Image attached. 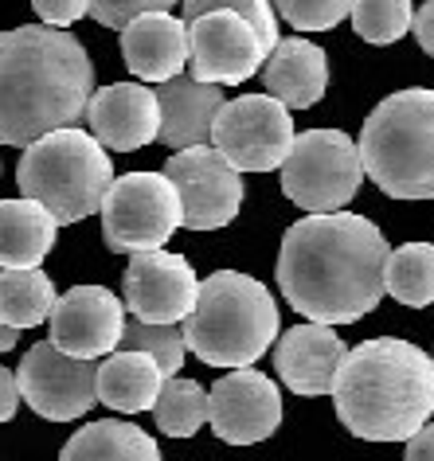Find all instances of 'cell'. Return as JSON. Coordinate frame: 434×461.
<instances>
[{"label":"cell","instance_id":"obj_1","mask_svg":"<svg viewBox=\"0 0 434 461\" xmlns=\"http://www.w3.org/2000/svg\"><path fill=\"white\" fill-rule=\"evenodd\" d=\"M384 230L364 215L329 212L298 219L278 250V285L294 313L313 325H352L384 297Z\"/></svg>","mask_w":434,"mask_h":461},{"label":"cell","instance_id":"obj_2","mask_svg":"<svg viewBox=\"0 0 434 461\" xmlns=\"http://www.w3.org/2000/svg\"><path fill=\"white\" fill-rule=\"evenodd\" d=\"M95 67L67 28L24 24L0 36V145L28 149L86 113Z\"/></svg>","mask_w":434,"mask_h":461},{"label":"cell","instance_id":"obj_3","mask_svg":"<svg viewBox=\"0 0 434 461\" xmlns=\"http://www.w3.org/2000/svg\"><path fill=\"white\" fill-rule=\"evenodd\" d=\"M333 402L348 434L407 442L434 414V360L399 337L364 340L340 360Z\"/></svg>","mask_w":434,"mask_h":461},{"label":"cell","instance_id":"obj_4","mask_svg":"<svg viewBox=\"0 0 434 461\" xmlns=\"http://www.w3.org/2000/svg\"><path fill=\"white\" fill-rule=\"evenodd\" d=\"M278 305L270 290L239 270H215L200 282L196 305L180 321L185 348L212 367H250L278 340Z\"/></svg>","mask_w":434,"mask_h":461},{"label":"cell","instance_id":"obj_5","mask_svg":"<svg viewBox=\"0 0 434 461\" xmlns=\"http://www.w3.org/2000/svg\"><path fill=\"white\" fill-rule=\"evenodd\" d=\"M364 176L392 200H434V90L387 95L357 141Z\"/></svg>","mask_w":434,"mask_h":461},{"label":"cell","instance_id":"obj_6","mask_svg":"<svg viewBox=\"0 0 434 461\" xmlns=\"http://www.w3.org/2000/svg\"><path fill=\"white\" fill-rule=\"evenodd\" d=\"M16 184L24 200L48 207L59 227L78 223L102 207V195L113 184V160L86 130L67 125L24 149Z\"/></svg>","mask_w":434,"mask_h":461},{"label":"cell","instance_id":"obj_7","mask_svg":"<svg viewBox=\"0 0 434 461\" xmlns=\"http://www.w3.org/2000/svg\"><path fill=\"white\" fill-rule=\"evenodd\" d=\"M364 184L357 141L340 130H305L294 137L282 165V192L310 215H329L348 207Z\"/></svg>","mask_w":434,"mask_h":461},{"label":"cell","instance_id":"obj_8","mask_svg":"<svg viewBox=\"0 0 434 461\" xmlns=\"http://www.w3.org/2000/svg\"><path fill=\"white\" fill-rule=\"evenodd\" d=\"M102 239L122 255L161 250L180 227V195L165 172H130L102 195Z\"/></svg>","mask_w":434,"mask_h":461},{"label":"cell","instance_id":"obj_9","mask_svg":"<svg viewBox=\"0 0 434 461\" xmlns=\"http://www.w3.org/2000/svg\"><path fill=\"white\" fill-rule=\"evenodd\" d=\"M294 118L278 98L243 95L223 102L212 125V149L235 172H274L285 165L294 145Z\"/></svg>","mask_w":434,"mask_h":461},{"label":"cell","instance_id":"obj_10","mask_svg":"<svg viewBox=\"0 0 434 461\" xmlns=\"http://www.w3.org/2000/svg\"><path fill=\"white\" fill-rule=\"evenodd\" d=\"M165 176L180 195V227L188 230L227 227L243 207V176L212 145L176 149L165 165Z\"/></svg>","mask_w":434,"mask_h":461},{"label":"cell","instance_id":"obj_11","mask_svg":"<svg viewBox=\"0 0 434 461\" xmlns=\"http://www.w3.org/2000/svg\"><path fill=\"white\" fill-rule=\"evenodd\" d=\"M95 360H75V356L59 352L51 340L36 344L24 352V360L16 367V387L20 399L28 402L40 419L48 422H71L95 407Z\"/></svg>","mask_w":434,"mask_h":461},{"label":"cell","instance_id":"obj_12","mask_svg":"<svg viewBox=\"0 0 434 461\" xmlns=\"http://www.w3.org/2000/svg\"><path fill=\"white\" fill-rule=\"evenodd\" d=\"M200 294V278L192 262L173 250H145L133 255L122 278V305L133 321L145 325H180Z\"/></svg>","mask_w":434,"mask_h":461},{"label":"cell","instance_id":"obj_13","mask_svg":"<svg viewBox=\"0 0 434 461\" xmlns=\"http://www.w3.org/2000/svg\"><path fill=\"white\" fill-rule=\"evenodd\" d=\"M270 48L258 32L235 13H203L188 20V63L196 83L239 86L262 71Z\"/></svg>","mask_w":434,"mask_h":461},{"label":"cell","instance_id":"obj_14","mask_svg":"<svg viewBox=\"0 0 434 461\" xmlns=\"http://www.w3.org/2000/svg\"><path fill=\"white\" fill-rule=\"evenodd\" d=\"M208 422L227 446H255L282 426V391L255 367H235L208 391Z\"/></svg>","mask_w":434,"mask_h":461},{"label":"cell","instance_id":"obj_15","mask_svg":"<svg viewBox=\"0 0 434 461\" xmlns=\"http://www.w3.org/2000/svg\"><path fill=\"white\" fill-rule=\"evenodd\" d=\"M51 344L75 360H95L122 348L125 305L106 285H71L55 297L51 309Z\"/></svg>","mask_w":434,"mask_h":461},{"label":"cell","instance_id":"obj_16","mask_svg":"<svg viewBox=\"0 0 434 461\" xmlns=\"http://www.w3.org/2000/svg\"><path fill=\"white\" fill-rule=\"evenodd\" d=\"M86 133L102 149L133 153L157 141L161 133V102L145 83H110L86 102Z\"/></svg>","mask_w":434,"mask_h":461},{"label":"cell","instance_id":"obj_17","mask_svg":"<svg viewBox=\"0 0 434 461\" xmlns=\"http://www.w3.org/2000/svg\"><path fill=\"white\" fill-rule=\"evenodd\" d=\"M345 340L333 332V325H294L285 329V337L274 340V367L278 379L294 395L317 399V395H333L340 360H345Z\"/></svg>","mask_w":434,"mask_h":461},{"label":"cell","instance_id":"obj_18","mask_svg":"<svg viewBox=\"0 0 434 461\" xmlns=\"http://www.w3.org/2000/svg\"><path fill=\"white\" fill-rule=\"evenodd\" d=\"M122 59L145 83H168L188 67V24L168 13L137 16L122 28Z\"/></svg>","mask_w":434,"mask_h":461},{"label":"cell","instance_id":"obj_19","mask_svg":"<svg viewBox=\"0 0 434 461\" xmlns=\"http://www.w3.org/2000/svg\"><path fill=\"white\" fill-rule=\"evenodd\" d=\"M262 83H267V95L278 98L285 110H310L325 98L329 55L302 36L278 40L262 63Z\"/></svg>","mask_w":434,"mask_h":461},{"label":"cell","instance_id":"obj_20","mask_svg":"<svg viewBox=\"0 0 434 461\" xmlns=\"http://www.w3.org/2000/svg\"><path fill=\"white\" fill-rule=\"evenodd\" d=\"M157 102H161V133H157V141H165L168 149L212 145L215 113L223 110V86L196 83L192 75H176L161 83Z\"/></svg>","mask_w":434,"mask_h":461},{"label":"cell","instance_id":"obj_21","mask_svg":"<svg viewBox=\"0 0 434 461\" xmlns=\"http://www.w3.org/2000/svg\"><path fill=\"white\" fill-rule=\"evenodd\" d=\"M59 223L36 200H5L0 203V270H40L51 255Z\"/></svg>","mask_w":434,"mask_h":461},{"label":"cell","instance_id":"obj_22","mask_svg":"<svg viewBox=\"0 0 434 461\" xmlns=\"http://www.w3.org/2000/svg\"><path fill=\"white\" fill-rule=\"evenodd\" d=\"M165 387V375L145 352H110L98 364L95 375V395L118 414H141L153 411L157 395Z\"/></svg>","mask_w":434,"mask_h":461},{"label":"cell","instance_id":"obj_23","mask_svg":"<svg viewBox=\"0 0 434 461\" xmlns=\"http://www.w3.org/2000/svg\"><path fill=\"white\" fill-rule=\"evenodd\" d=\"M59 461H161V446L133 422L98 419L67 438Z\"/></svg>","mask_w":434,"mask_h":461},{"label":"cell","instance_id":"obj_24","mask_svg":"<svg viewBox=\"0 0 434 461\" xmlns=\"http://www.w3.org/2000/svg\"><path fill=\"white\" fill-rule=\"evenodd\" d=\"M55 282L43 270H5L0 274V321L8 329L24 332L51 317L55 309Z\"/></svg>","mask_w":434,"mask_h":461},{"label":"cell","instance_id":"obj_25","mask_svg":"<svg viewBox=\"0 0 434 461\" xmlns=\"http://www.w3.org/2000/svg\"><path fill=\"white\" fill-rule=\"evenodd\" d=\"M384 294L411 309L434 305V243H407L392 250L384 262Z\"/></svg>","mask_w":434,"mask_h":461},{"label":"cell","instance_id":"obj_26","mask_svg":"<svg viewBox=\"0 0 434 461\" xmlns=\"http://www.w3.org/2000/svg\"><path fill=\"white\" fill-rule=\"evenodd\" d=\"M153 414H157V426L161 434L168 438H192L208 422V391H203L196 379H180V375H168L161 395L153 402Z\"/></svg>","mask_w":434,"mask_h":461},{"label":"cell","instance_id":"obj_27","mask_svg":"<svg viewBox=\"0 0 434 461\" xmlns=\"http://www.w3.org/2000/svg\"><path fill=\"white\" fill-rule=\"evenodd\" d=\"M122 348L125 352H145L149 360L161 367V375H180V367H185V332L180 325H145V321H125L122 329Z\"/></svg>","mask_w":434,"mask_h":461},{"label":"cell","instance_id":"obj_28","mask_svg":"<svg viewBox=\"0 0 434 461\" xmlns=\"http://www.w3.org/2000/svg\"><path fill=\"white\" fill-rule=\"evenodd\" d=\"M348 16H352L357 36L368 43H380V48L403 40L411 32V20H415L411 0H352Z\"/></svg>","mask_w":434,"mask_h":461},{"label":"cell","instance_id":"obj_29","mask_svg":"<svg viewBox=\"0 0 434 461\" xmlns=\"http://www.w3.org/2000/svg\"><path fill=\"white\" fill-rule=\"evenodd\" d=\"M180 5H185V24L203 13H235L258 32V40L267 43L270 51H274V43H278V16H274L270 0H180Z\"/></svg>","mask_w":434,"mask_h":461},{"label":"cell","instance_id":"obj_30","mask_svg":"<svg viewBox=\"0 0 434 461\" xmlns=\"http://www.w3.org/2000/svg\"><path fill=\"white\" fill-rule=\"evenodd\" d=\"M274 16H282L298 32H329L348 16L352 0H270Z\"/></svg>","mask_w":434,"mask_h":461},{"label":"cell","instance_id":"obj_31","mask_svg":"<svg viewBox=\"0 0 434 461\" xmlns=\"http://www.w3.org/2000/svg\"><path fill=\"white\" fill-rule=\"evenodd\" d=\"M173 5H180V0H90L86 16L98 20L102 28L122 32L125 24H130V20L149 16V13H168Z\"/></svg>","mask_w":434,"mask_h":461},{"label":"cell","instance_id":"obj_32","mask_svg":"<svg viewBox=\"0 0 434 461\" xmlns=\"http://www.w3.org/2000/svg\"><path fill=\"white\" fill-rule=\"evenodd\" d=\"M32 8L48 28H71L75 20L86 16L90 0H32Z\"/></svg>","mask_w":434,"mask_h":461},{"label":"cell","instance_id":"obj_33","mask_svg":"<svg viewBox=\"0 0 434 461\" xmlns=\"http://www.w3.org/2000/svg\"><path fill=\"white\" fill-rule=\"evenodd\" d=\"M20 411V387H16V372H8V367H0V426L8 419H16Z\"/></svg>","mask_w":434,"mask_h":461},{"label":"cell","instance_id":"obj_34","mask_svg":"<svg viewBox=\"0 0 434 461\" xmlns=\"http://www.w3.org/2000/svg\"><path fill=\"white\" fill-rule=\"evenodd\" d=\"M403 461H434V422H427L422 430H415L407 438Z\"/></svg>","mask_w":434,"mask_h":461},{"label":"cell","instance_id":"obj_35","mask_svg":"<svg viewBox=\"0 0 434 461\" xmlns=\"http://www.w3.org/2000/svg\"><path fill=\"white\" fill-rule=\"evenodd\" d=\"M411 32H415L419 48L427 55H434V0H427V5L415 13V20H411Z\"/></svg>","mask_w":434,"mask_h":461},{"label":"cell","instance_id":"obj_36","mask_svg":"<svg viewBox=\"0 0 434 461\" xmlns=\"http://www.w3.org/2000/svg\"><path fill=\"white\" fill-rule=\"evenodd\" d=\"M16 344H20V332H16V329H8L5 321H0V356H5V352H13Z\"/></svg>","mask_w":434,"mask_h":461},{"label":"cell","instance_id":"obj_37","mask_svg":"<svg viewBox=\"0 0 434 461\" xmlns=\"http://www.w3.org/2000/svg\"><path fill=\"white\" fill-rule=\"evenodd\" d=\"M0 274H5V270H0Z\"/></svg>","mask_w":434,"mask_h":461},{"label":"cell","instance_id":"obj_38","mask_svg":"<svg viewBox=\"0 0 434 461\" xmlns=\"http://www.w3.org/2000/svg\"><path fill=\"white\" fill-rule=\"evenodd\" d=\"M430 360H434V356H430Z\"/></svg>","mask_w":434,"mask_h":461}]
</instances>
